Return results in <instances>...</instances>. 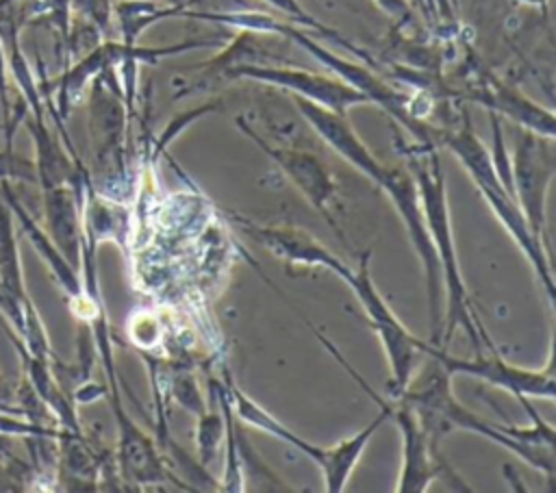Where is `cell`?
I'll use <instances>...</instances> for the list:
<instances>
[{"label":"cell","instance_id":"6da1fadb","mask_svg":"<svg viewBox=\"0 0 556 493\" xmlns=\"http://www.w3.org/2000/svg\"><path fill=\"white\" fill-rule=\"evenodd\" d=\"M413 178L417 182L421 211L426 217V226L430 239L434 243L439 265H441V282H443V332H441V347H445L456 328H463L465 334L471 339L473 352H482V341L489 337L471 306L465 280L460 276L452 224H450V206H447V191H445V176L434 148L424 146L417 154L410 156ZM491 343V341H489Z\"/></svg>","mask_w":556,"mask_h":493},{"label":"cell","instance_id":"7a4b0ae2","mask_svg":"<svg viewBox=\"0 0 556 493\" xmlns=\"http://www.w3.org/2000/svg\"><path fill=\"white\" fill-rule=\"evenodd\" d=\"M391 400L406 404L415 413L419 426L424 428L434 450L441 443V439L447 437L450 432H456V430L476 432L510 450L530 467L543 471L549 482H554V473H556L554 447H536V445L515 441L500 428V424H491L480 415L471 413L465 404H460L454 397L452 376L434 358L428 356V365L417 374V378L413 376L406 389Z\"/></svg>","mask_w":556,"mask_h":493},{"label":"cell","instance_id":"3957f363","mask_svg":"<svg viewBox=\"0 0 556 493\" xmlns=\"http://www.w3.org/2000/svg\"><path fill=\"white\" fill-rule=\"evenodd\" d=\"M226 389L230 395L232 410L237 413V417L243 424H250V426L258 428L261 432H267V434L289 443L291 447H295L298 452L308 456L319 467L321 478H324V491H328V493H341L345 489L358 458L363 456L367 443L371 441V437L378 430V424L369 421L356 434L339 441L337 445L321 447V445L308 443L306 439L298 437L293 430H289L285 424H280L274 415H269L265 408H261L254 400H250L235 382L226 380Z\"/></svg>","mask_w":556,"mask_h":493},{"label":"cell","instance_id":"277c9868","mask_svg":"<svg viewBox=\"0 0 556 493\" xmlns=\"http://www.w3.org/2000/svg\"><path fill=\"white\" fill-rule=\"evenodd\" d=\"M350 287L361 302L371 330L387 352V361L391 367L389 395H400L410 378L417 371L419 358L426 356L421 352V339H417L391 311L387 300L380 295L371 280V250H365L358 258V267L350 280Z\"/></svg>","mask_w":556,"mask_h":493},{"label":"cell","instance_id":"5b68a950","mask_svg":"<svg viewBox=\"0 0 556 493\" xmlns=\"http://www.w3.org/2000/svg\"><path fill=\"white\" fill-rule=\"evenodd\" d=\"M556 174L554 137L536 135L528 128L515 137L510 159V176L515 202L521 208L526 224L536 241L545 245V200L549 182Z\"/></svg>","mask_w":556,"mask_h":493},{"label":"cell","instance_id":"8992f818","mask_svg":"<svg viewBox=\"0 0 556 493\" xmlns=\"http://www.w3.org/2000/svg\"><path fill=\"white\" fill-rule=\"evenodd\" d=\"M421 352L434 358L450 376L456 374H467L473 378L484 380L486 384H493L497 389H504L513 393L515 397H543V400H554V365L552 358L543 369H526L510 365L504 361L497 352L486 354H476L473 358H460L452 356L445 352V347L434 345L430 341H421Z\"/></svg>","mask_w":556,"mask_h":493},{"label":"cell","instance_id":"52a82bcc","mask_svg":"<svg viewBox=\"0 0 556 493\" xmlns=\"http://www.w3.org/2000/svg\"><path fill=\"white\" fill-rule=\"evenodd\" d=\"M224 78H250L258 83H267L274 87H280L285 91H291L293 96H300L304 100H311L328 111H334L339 115H348V109L356 104H369V100L343 83L341 78L315 74L302 67H289L280 63H241L222 74Z\"/></svg>","mask_w":556,"mask_h":493},{"label":"cell","instance_id":"ba28073f","mask_svg":"<svg viewBox=\"0 0 556 493\" xmlns=\"http://www.w3.org/2000/svg\"><path fill=\"white\" fill-rule=\"evenodd\" d=\"M237 128L250 139L254 141L280 169L282 174L298 187V191L313 204V208L324 215V219L339 232V237L343 239L341 230L334 224V217L330 213V206L334 202L337 195V185L334 178L330 174V169L324 165V161L308 152V150H300V148H285V146H271L265 139H261V135L239 115L235 117Z\"/></svg>","mask_w":556,"mask_h":493},{"label":"cell","instance_id":"9c48e42d","mask_svg":"<svg viewBox=\"0 0 556 493\" xmlns=\"http://www.w3.org/2000/svg\"><path fill=\"white\" fill-rule=\"evenodd\" d=\"M232 217L241 230H245L267 252H271L278 261H282L289 271L293 267H326L350 285L354 269L348 267L339 256H334L326 245H321L306 230H302L298 226H289V224H278V226L276 224H256L241 215H232Z\"/></svg>","mask_w":556,"mask_h":493},{"label":"cell","instance_id":"30bf717a","mask_svg":"<svg viewBox=\"0 0 556 493\" xmlns=\"http://www.w3.org/2000/svg\"><path fill=\"white\" fill-rule=\"evenodd\" d=\"M391 419L402 432V471L397 478V493H424L432 480L443 476L447 467L439 460L437 450L430 445L415 413L391 400Z\"/></svg>","mask_w":556,"mask_h":493},{"label":"cell","instance_id":"8fae6325","mask_svg":"<svg viewBox=\"0 0 556 493\" xmlns=\"http://www.w3.org/2000/svg\"><path fill=\"white\" fill-rule=\"evenodd\" d=\"M293 102L298 111L304 115V119L317 130V135L337 150L348 163H352L361 174L371 178L374 182L382 174L384 165L371 154V150L361 141V137L354 132L352 124L348 122V115H339L334 111H328L311 100H304L300 96H293Z\"/></svg>","mask_w":556,"mask_h":493},{"label":"cell","instance_id":"7c38bea8","mask_svg":"<svg viewBox=\"0 0 556 493\" xmlns=\"http://www.w3.org/2000/svg\"><path fill=\"white\" fill-rule=\"evenodd\" d=\"M469 98L489 106L493 113H502V115L510 117L513 122H517L519 126H523L536 135L554 137V124H556L554 113L539 106L536 102L528 100L523 93H519L513 87L495 83V85H486V87L478 89Z\"/></svg>","mask_w":556,"mask_h":493},{"label":"cell","instance_id":"4fadbf2b","mask_svg":"<svg viewBox=\"0 0 556 493\" xmlns=\"http://www.w3.org/2000/svg\"><path fill=\"white\" fill-rule=\"evenodd\" d=\"M122 28L124 43H137V37L156 22L169 17H182L187 7L167 4V2H150V0H124L115 7Z\"/></svg>","mask_w":556,"mask_h":493},{"label":"cell","instance_id":"5bb4252c","mask_svg":"<svg viewBox=\"0 0 556 493\" xmlns=\"http://www.w3.org/2000/svg\"><path fill=\"white\" fill-rule=\"evenodd\" d=\"M50 222L54 228V237L67 256V261L76 263L78 258V222H76V211L72 195L65 189H56L50 195Z\"/></svg>","mask_w":556,"mask_h":493},{"label":"cell","instance_id":"9a60e30c","mask_svg":"<svg viewBox=\"0 0 556 493\" xmlns=\"http://www.w3.org/2000/svg\"><path fill=\"white\" fill-rule=\"evenodd\" d=\"M195 445H198V460L202 467L208 469V465L215 460L219 443L226 432V415L224 410H202L195 415Z\"/></svg>","mask_w":556,"mask_h":493},{"label":"cell","instance_id":"2e32d148","mask_svg":"<svg viewBox=\"0 0 556 493\" xmlns=\"http://www.w3.org/2000/svg\"><path fill=\"white\" fill-rule=\"evenodd\" d=\"M267 4H271V7H276L278 11H282L293 24H302V26H306V28H311L313 33H319V35H324V37H330L332 41H337L339 46H343V48H348L350 52H354L356 56H361V59H365V61H369V56L361 50V48H356L354 43H350L348 39H343L337 30H332L330 26H326V24H321L319 20H315L313 15H308L304 9H302V4L298 2V0H265Z\"/></svg>","mask_w":556,"mask_h":493},{"label":"cell","instance_id":"e0dca14e","mask_svg":"<svg viewBox=\"0 0 556 493\" xmlns=\"http://www.w3.org/2000/svg\"><path fill=\"white\" fill-rule=\"evenodd\" d=\"M172 395H174V400L180 406H185L187 410H191L195 415L206 410V404H204V397L200 393V387H198L195 378L189 371L174 374V378H172Z\"/></svg>","mask_w":556,"mask_h":493},{"label":"cell","instance_id":"ac0fdd59","mask_svg":"<svg viewBox=\"0 0 556 493\" xmlns=\"http://www.w3.org/2000/svg\"><path fill=\"white\" fill-rule=\"evenodd\" d=\"M387 15H391L395 22L406 24L413 20V7L408 0H374Z\"/></svg>","mask_w":556,"mask_h":493},{"label":"cell","instance_id":"d6986e66","mask_svg":"<svg viewBox=\"0 0 556 493\" xmlns=\"http://www.w3.org/2000/svg\"><path fill=\"white\" fill-rule=\"evenodd\" d=\"M526 2H530V4H534V7H541L543 13L547 11V0H526Z\"/></svg>","mask_w":556,"mask_h":493},{"label":"cell","instance_id":"ffe728a7","mask_svg":"<svg viewBox=\"0 0 556 493\" xmlns=\"http://www.w3.org/2000/svg\"><path fill=\"white\" fill-rule=\"evenodd\" d=\"M413 2H415V4H417V7H419V9H421V11H424V13L430 17V9H428L426 0H413Z\"/></svg>","mask_w":556,"mask_h":493},{"label":"cell","instance_id":"44dd1931","mask_svg":"<svg viewBox=\"0 0 556 493\" xmlns=\"http://www.w3.org/2000/svg\"><path fill=\"white\" fill-rule=\"evenodd\" d=\"M163 2H167V4H178V7H187V9H189V4H191V0H163Z\"/></svg>","mask_w":556,"mask_h":493}]
</instances>
